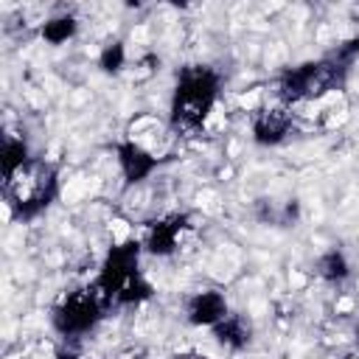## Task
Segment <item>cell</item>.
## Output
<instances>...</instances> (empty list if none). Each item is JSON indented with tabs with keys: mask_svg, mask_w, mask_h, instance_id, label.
<instances>
[{
	"mask_svg": "<svg viewBox=\"0 0 359 359\" xmlns=\"http://www.w3.org/2000/svg\"><path fill=\"white\" fill-rule=\"evenodd\" d=\"M213 90H216V84L208 73L185 76V81L177 90V115L182 121L202 123V118L208 115V109L213 104Z\"/></svg>",
	"mask_w": 359,
	"mask_h": 359,
	"instance_id": "cell-1",
	"label": "cell"
},
{
	"mask_svg": "<svg viewBox=\"0 0 359 359\" xmlns=\"http://www.w3.org/2000/svg\"><path fill=\"white\" fill-rule=\"evenodd\" d=\"M93 317H95V303H93V297L76 294V297H70V300L65 303L62 317H59V325H62L65 331H84V328L93 323Z\"/></svg>",
	"mask_w": 359,
	"mask_h": 359,
	"instance_id": "cell-2",
	"label": "cell"
},
{
	"mask_svg": "<svg viewBox=\"0 0 359 359\" xmlns=\"http://www.w3.org/2000/svg\"><path fill=\"white\" fill-rule=\"evenodd\" d=\"M191 317H194V323H202V325H210V323L222 320L224 317V300H222V294L202 292L194 300V306H191Z\"/></svg>",
	"mask_w": 359,
	"mask_h": 359,
	"instance_id": "cell-3",
	"label": "cell"
},
{
	"mask_svg": "<svg viewBox=\"0 0 359 359\" xmlns=\"http://www.w3.org/2000/svg\"><path fill=\"white\" fill-rule=\"evenodd\" d=\"M70 31H73V20H50V22L45 25V36H48L50 42H62V39H67Z\"/></svg>",
	"mask_w": 359,
	"mask_h": 359,
	"instance_id": "cell-4",
	"label": "cell"
}]
</instances>
